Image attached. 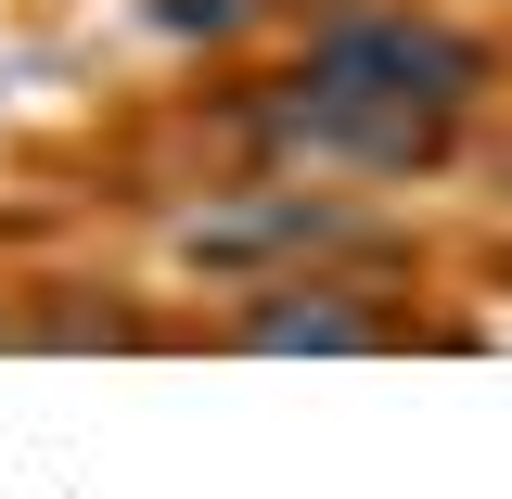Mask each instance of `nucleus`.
<instances>
[{"mask_svg": "<svg viewBox=\"0 0 512 499\" xmlns=\"http://www.w3.org/2000/svg\"><path fill=\"white\" fill-rule=\"evenodd\" d=\"M487 90H500L487 26L436 0H346L244 90V141L282 180H436Z\"/></svg>", "mask_w": 512, "mask_h": 499, "instance_id": "nucleus-1", "label": "nucleus"}, {"mask_svg": "<svg viewBox=\"0 0 512 499\" xmlns=\"http://www.w3.org/2000/svg\"><path fill=\"white\" fill-rule=\"evenodd\" d=\"M180 269L244 295V282H282V269H410V244L346 180H282L269 167V180H244V192H218V205L180 218Z\"/></svg>", "mask_w": 512, "mask_h": 499, "instance_id": "nucleus-2", "label": "nucleus"}, {"mask_svg": "<svg viewBox=\"0 0 512 499\" xmlns=\"http://www.w3.org/2000/svg\"><path fill=\"white\" fill-rule=\"evenodd\" d=\"M205 346L218 359H397V346H448V333L397 295V269H282L205 320Z\"/></svg>", "mask_w": 512, "mask_h": 499, "instance_id": "nucleus-3", "label": "nucleus"}]
</instances>
